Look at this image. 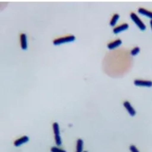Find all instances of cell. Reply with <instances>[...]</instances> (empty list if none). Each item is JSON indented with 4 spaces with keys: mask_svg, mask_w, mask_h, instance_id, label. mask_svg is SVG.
<instances>
[{
    "mask_svg": "<svg viewBox=\"0 0 152 152\" xmlns=\"http://www.w3.org/2000/svg\"><path fill=\"white\" fill-rule=\"evenodd\" d=\"M76 38L74 34L68 33L56 36L53 38L52 42L55 45H60L64 43L72 42Z\"/></svg>",
    "mask_w": 152,
    "mask_h": 152,
    "instance_id": "cell-1",
    "label": "cell"
},
{
    "mask_svg": "<svg viewBox=\"0 0 152 152\" xmlns=\"http://www.w3.org/2000/svg\"><path fill=\"white\" fill-rule=\"evenodd\" d=\"M130 17L132 21L140 29V30L144 31L145 30L146 28L145 25L137 15V14H135L134 12H131L130 14Z\"/></svg>",
    "mask_w": 152,
    "mask_h": 152,
    "instance_id": "cell-2",
    "label": "cell"
},
{
    "mask_svg": "<svg viewBox=\"0 0 152 152\" xmlns=\"http://www.w3.org/2000/svg\"><path fill=\"white\" fill-rule=\"evenodd\" d=\"M53 129L55 136V141L57 145H61L62 144V140L60 135V130L58 123L55 122L53 124Z\"/></svg>",
    "mask_w": 152,
    "mask_h": 152,
    "instance_id": "cell-3",
    "label": "cell"
},
{
    "mask_svg": "<svg viewBox=\"0 0 152 152\" xmlns=\"http://www.w3.org/2000/svg\"><path fill=\"white\" fill-rule=\"evenodd\" d=\"M19 44L21 49L26 50L27 49V36L24 33L21 32L19 34Z\"/></svg>",
    "mask_w": 152,
    "mask_h": 152,
    "instance_id": "cell-4",
    "label": "cell"
},
{
    "mask_svg": "<svg viewBox=\"0 0 152 152\" xmlns=\"http://www.w3.org/2000/svg\"><path fill=\"white\" fill-rule=\"evenodd\" d=\"M134 83L136 86L140 87H151L152 86V81L149 80L136 79L134 80Z\"/></svg>",
    "mask_w": 152,
    "mask_h": 152,
    "instance_id": "cell-5",
    "label": "cell"
},
{
    "mask_svg": "<svg viewBox=\"0 0 152 152\" xmlns=\"http://www.w3.org/2000/svg\"><path fill=\"white\" fill-rule=\"evenodd\" d=\"M124 106L127 110L129 114L132 116H134L136 115V112L131 104L128 101H125L123 104Z\"/></svg>",
    "mask_w": 152,
    "mask_h": 152,
    "instance_id": "cell-6",
    "label": "cell"
},
{
    "mask_svg": "<svg viewBox=\"0 0 152 152\" xmlns=\"http://www.w3.org/2000/svg\"><path fill=\"white\" fill-rule=\"evenodd\" d=\"M129 27V25L127 23H124L121 24L118 26H116L113 29V32L115 34H118L122 31H125L127 30Z\"/></svg>",
    "mask_w": 152,
    "mask_h": 152,
    "instance_id": "cell-7",
    "label": "cell"
},
{
    "mask_svg": "<svg viewBox=\"0 0 152 152\" xmlns=\"http://www.w3.org/2000/svg\"><path fill=\"white\" fill-rule=\"evenodd\" d=\"M122 41L121 39H116L110 42L109 43H108L107 45V48L109 49H113L120 46L122 44Z\"/></svg>",
    "mask_w": 152,
    "mask_h": 152,
    "instance_id": "cell-8",
    "label": "cell"
},
{
    "mask_svg": "<svg viewBox=\"0 0 152 152\" xmlns=\"http://www.w3.org/2000/svg\"><path fill=\"white\" fill-rule=\"evenodd\" d=\"M29 140V137H27V136H24L20 137V138L16 140L14 143V145L16 147L20 146L23 144L28 142Z\"/></svg>",
    "mask_w": 152,
    "mask_h": 152,
    "instance_id": "cell-9",
    "label": "cell"
},
{
    "mask_svg": "<svg viewBox=\"0 0 152 152\" xmlns=\"http://www.w3.org/2000/svg\"><path fill=\"white\" fill-rule=\"evenodd\" d=\"M138 11L140 14L146 16L148 17L149 18L152 19V11H149L148 10L144 8L140 7L138 10Z\"/></svg>",
    "mask_w": 152,
    "mask_h": 152,
    "instance_id": "cell-10",
    "label": "cell"
},
{
    "mask_svg": "<svg viewBox=\"0 0 152 152\" xmlns=\"http://www.w3.org/2000/svg\"><path fill=\"white\" fill-rule=\"evenodd\" d=\"M83 146V140L81 139H78L76 143V152H82Z\"/></svg>",
    "mask_w": 152,
    "mask_h": 152,
    "instance_id": "cell-11",
    "label": "cell"
},
{
    "mask_svg": "<svg viewBox=\"0 0 152 152\" xmlns=\"http://www.w3.org/2000/svg\"><path fill=\"white\" fill-rule=\"evenodd\" d=\"M119 18H120V15H119V14H114L113 15V16L112 18H111V20H110V25L112 26H114L116 24L118 19H119Z\"/></svg>",
    "mask_w": 152,
    "mask_h": 152,
    "instance_id": "cell-12",
    "label": "cell"
},
{
    "mask_svg": "<svg viewBox=\"0 0 152 152\" xmlns=\"http://www.w3.org/2000/svg\"><path fill=\"white\" fill-rule=\"evenodd\" d=\"M140 51V49L138 47H136L133 48L131 51V54L132 56H135L138 54L139 52Z\"/></svg>",
    "mask_w": 152,
    "mask_h": 152,
    "instance_id": "cell-13",
    "label": "cell"
},
{
    "mask_svg": "<svg viewBox=\"0 0 152 152\" xmlns=\"http://www.w3.org/2000/svg\"><path fill=\"white\" fill-rule=\"evenodd\" d=\"M50 151L51 152H66L65 150L60 149L57 147H52L50 149Z\"/></svg>",
    "mask_w": 152,
    "mask_h": 152,
    "instance_id": "cell-14",
    "label": "cell"
},
{
    "mask_svg": "<svg viewBox=\"0 0 152 152\" xmlns=\"http://www.w3.org/2000/svg\"><path fill=\"white\" fill-rule=\"evenodd\" d=\"M129 149L131 152H140L137 148L133 145H132L130 146Z\"/></svg>",
    "mask_w": 152,
    "mask_h": 152,
    "instance_id": "cell-15",
    "label": "cell"
},
{
    "mask_svg": "<svg viewBox=\"0 0 152 152\" xmlns=\"http://www.w3.org/2000/svg\"><path fill=\"white\" fill-rule=\"evenodd\" d=\"M150 26H151V28H152V19H151V20H150Z\"/></svg>",
    "mask_w": 152,
    "mask_h": 152,
    "instance_id": "cell-16",
    "label": "cell"
},
{
    "mask_svg": "<svg viewBox=\"0 0 152 152\" xmlns=\"http://www.w3.org/2000/svg\"><path fill=\"white\" fill-rule=\"evenodd\" d=\"M87 152V151H84V152Z\"/></svg>",
    "mask_w": 152,
    "mask_h": 152,
    "instance_id": "cell-17",
    "label": "cell"
}]
</instances>
